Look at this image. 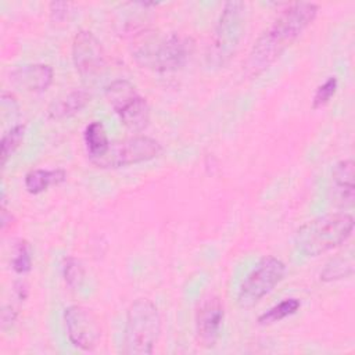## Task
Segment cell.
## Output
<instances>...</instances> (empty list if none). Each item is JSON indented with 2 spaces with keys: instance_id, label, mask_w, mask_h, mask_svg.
I'll use <instances>...</instances> for the list:
<instances>
[{
  "instance_id": "obj_1",
  "label": "cell",
  "mask_w": 355,
  "mask_h": 355,
  "mask_svg": "<svg viewBox=\"0 0 355 355\" xmlns=\"http://www.w3.org/2000/svg\"><path fill=\"white\" fill-rule=\"evenodd\" d=\"M318 11L315 3H293L283 8L254 42L244 62V73L257 78L265 72L315 21Z\"/></svg>"
},
{
  "instance_id": "obj_2",
  "label": "cell",
  "mask_w": 355,
  "mask_h": 355,
  "mask_svg": "<svg viewBox=\"0 0 355 355\" xmlns=\"http://www.w3.org/2000/svg\"><path fill=\"white\" fill-rule=\"evenodd\" d=\"M194 49V42L189 36L168 33L158 36L144 32L133 46V58L143 68L154 72H175L186 65Z\"/></svg>"
},
{
  "instance_id": "obj_3",
  "label": "cell",
  "mask_w": 355,
  "mask_h": 355,
  "mask_svg": "<svg viewBox=\"0 0 355 355\" xmlns=\"http://www.w3.org/2000/svg\"><path fill=\"white\" fill-rule=\"evenodd\" d=\"M354 232V218L348 212H330L308 220L295 233L298 252L315 258L343 245Z\"/></svg>"
},
{
  "instance_id": "obj_4",
  "label": "cell",
  "mask_w": 355,
  "mask_h": 355,
  "mask_svg": "<svg viewBox=\"0 0 355 355\" xmlns=\"http://www.w3.org/2000/svg\"><path fill=\"white\" fill-rule=\"evenodd\" d=\"M162 319L158 306L148 298L135 300L125 318L122 354L150 355L159 338Z\"/></svg>"
},
{
  "instance_id": "obj_5",
  "label": "cell",
  "mask_w": 355,
  "mask_h": 355,
  "mask_svg": "<svg viewBox=\"0 0 355 355\" xmlns=\"http://www.w3.org/2000/svg\"><path fill=\"white\" fill-rule=\"evenodd\" d=\"M247 21V4L227 1L219 14L207 50V64L212 68H223L234 57L243 39Z\"/></svg>"
},
{
  "instance_id": "obj_6",
  "label": "cell",
  "mask_w": 355,
  "mask_h": 355,
  "mask_svg": "<svg viewBox=\"0 0 355 355\" xmlns=\"http://www.w3.org/2000/svg\"><path fill=\"white\" fill-rule=\"evenodd\" d=\"M161 151L162 146L158 140L148 136H133L110 141L107 150L101 155L92 158L90 162L101 169H118L154 159Z\"/></svg>"
},
{
  "instance_id": "obj_7",
  "label": "cell",
  "mask_w": 355,
  "mask_h": 355,
  "mask_svg": "<svg viewBox=\"0 0 355 355\" xmlns=\"http://www.w3.org/2000/svg\"><path fill=\"white\" fill-rule=\"evenodd\" d=\"M105 98L129 130L141 132L148 126L150 105L129 80H112L105 87Z\"/></svg>"
},
{
  "instance_id": "obj_8",
  "label": "cell",
  "mask_w": 355,
  "mask_h": 355,
  "mask_svg": "<svg viewBox=\"0 0 355 355\" xmlns=\"http://www.w3.org/2000/svg\"><path fill=\"white\" fill-rule=\"evenodd\" d=\"M286 265L282 259L266 255L241 282L237 302L241 308H251L269 294L286 276Z\"/></svg>"
},
{
  "instance_id": "obj_9",
  "label": "cell",
  "mask_w": 355,
  "mask_h": 355,
  "mask_svg": "<svg viewBox=\"0 0 355 355\" xmlns=\"http://www.w3.org/2000/svg\"><path fill=\"white\" fill-rule=\"evenodd\" d=\"M62 320L69 343L80 351H94L101 338V327L90 309L69 305L64 309Z\"/></svg>"
},
{
  "instance_id": "obj_10",
  "label": "cell",
  "mask_w": 355,
  "mask_h": 355,
  "mask_svg": "<svg viewBox=\"0 0 355 355\" xmlns=\"http://www.w3.org/2000/svg\"><path fill=\"white\" fill-rule=\"evenodd\" d=\"M72 62L82 78L94 79L107 68V54L101 42L89 31H79L72 40Z\"/></svg>"
},
{
  "instance_id": "obj_11",
  "label": "cell",
  "mask_w": 355,
  "mask_h": 355,
  "mask_svg": "<svg viewBox=\"0 0 355 355\" xmlns=\"http://www.w3.org/2000/svg\"><path fill=\"white\" fill-rule=\"evenodd\" d=\"M223 319L225 308L218 297L208 295L201 300L196 311V333L202 347H215L220 336Z\"/></svg>"
},
{
  "instance_id": "obj_12",
  "label": "cell",
  "mask_w": 355,
  "mask_h": 355,
  "mask_svg": "<svg viewBox=\"0 0 355 355\" xmlns=\"http://www.w3.org/2000/svg\"><path fill=\"white\" fill-rule=\"evenodd\" d=\"M54 71L47 64H25L10 72L11 83L29 93L46 92L53 83Z\"/></svg>"
},
{
  "instance_id": "obj_13",
  "label": "cell",
  "mask_w": 355,
  "mask_h": 355,
  "mask_svg": "<svg viewBox=\"0 0 355 355\" xmlns=\"http://www.w3.org/2000/svg\"><path fill=\"white\" fill-rule=\"evenodd\" d=\"M331 197L341 207L352 205L355 198L354 161L343 159L331 171Z\"/></svg>"
},
{
  "instance_id": "obj_14",
  "label": "cell",
  "mask_w": 355,
  "mask_h": 355,
  "mask_svg": "<svg viewBox=\"0 0 355 355\" xmlns=\"http://www.w3.org/2000/svg\"><path fill=\"white\" fill-rule=\"evenodd\" d=\"M90 101V93L83 89H75L54 100L47 108V116L61 121L80 112Z\"/></svg>"
},
{
  "instance_id": "obj_15",
  "label": "cell",
  "mask_w": 355,
  "mask_h": 355,
  "mask_svg": "<svg viewBox=\"0 0 355 355\" xmlns=\"http://www.w3.org/2000/svg\"><path fill=\"white\" fill-rule=\"evenodd\" d=\"M67 180V172L64 169H32L25 175L24 184L28 193L40 194L50 186L61 184Z\"/></svg>"
},
{
  "instance_id": "obj_16",
  "label": "cell",
  "mask_w": 355,
  "mask_h": 355,
  "mask_svg": "<svg viewBox=\"0 0 355 355\" xmlns=\"http://www.w3.org/2000/svg\"><path fill=\"white\" fill-rule=\"evenodd\" d=\"M83 141L87 150L89 159L101 155L110 146V140L104 125L100 121L90 122L83 130Z\"/></svg>"
},
{
  "instance_id": "obj_17",
  "label": "cell",
  "mask_w": 355,
  "mask_h": 355,
  "mask_svg": "<svg viewBox=\"0 0 355 355\" xmlns=\"http://www.w3.org/2000/svg\"><path fill=\"white\" fill-rule=\"evenodd\" d=\"M354 273V255L349 251L348 254H338L331 258L324 268L322 269L319 277L322 282H336L345 279Z\"/></svg>"
},
{
  "instance_id": "obj_18",
  "label": "cell",
  "mask_w": 355,
  "mask_h": 355,
  "mask_svg": "<svg viewBox=\"0 0 355 355\" xmlns=\"http://www.w3.org/2000/svg\"><path fill=\"white\" fill-rule=\"evenodd\" d=\"M301 308V302L298 298H286L280 301L279 304L270 306L268 311L261 313L258 316V323L259 324H272L276 322H280L291 315H294L298 309Z\"/></svg>"
},
{
  "instance_id": "obj_19",
  "label": "cell",
  "mask_w": 355,
  "mask_h": 355,
  "mask_svg": "<svg viewBox=\"0 0 355 355\" xmlns=\"http://www.w3.org/2000/svg\"><path fill=\"white\" fill-rule=\"evenodd\" d=\"M25 136V125L18 123L10 128L6 133H3L0 140V161L1 166H4L8 158L14 154V151L19 147Z\"/></svg>"
},
{
  "instance_id": "obj_20",
  "label": "cell",
  "mask_w": 355,
  "mask_h": 355,
  "mask_svg": "<svg viewBox=\"0 0 355 355\" xmlns=\"http://www.w3.org/2000/svg\"><path fill=\"white\" fill-rule=\"evenodd\" d=\"M61 273L64 282L73 290L79 288L85 280V268L75 257H65L61 263Z\"/></svg>"
},
{
  "instance_id": "obj_21",
  "label": "cell",
  "mask_w": 355,
  "mask_h": 355,
  "mask_svg": "<svg viewBox=\"0 0 355 355\" xmlns=\"http://www.w3.org/2000/svg\"><path fill=\"white\" fill-rule=\"evenodd\" d=\"M11 268L18 275H25L32 269V257L28 241L19 240L15 244L14 254L11 258Z\"/></svg>"
},
{
  "instance_id": "obj_22",
  "label": "cell",
  "mask_w": 355,
  "mask_h": 355,
  "mask_svg": "<svg viewBox=\"0 0 355 355\" xmlns=\"http://www.w3.org/2000/svg\"><path fill=\"white\" fill-rule=\"evenodd\" d=\"M337 87H338V79L336 76H329L322 85L318 86L312 98V107L316 110L329 104L331 97L336 94Z\"/></svg>"
},
{
  "instance_id": "obj_23",
  "label": "cell",
  "mask_w": 355,
  "mask_h": 355,
  "mask_svg": "<svg viewBox=\"0 0 355 355\" xmlns=\"http://www.w3.org/2000/svg\"><path fill=\"white\" fill-rule=\"evenodd\" d=\"M69 7H71V4L65 3V1H53V3H50L49 11H50L51 21L53 22H62L68 17Z\"/></svg>"
},
{
  "instance_id": "obj_24",
  "label": "cell",
  "mask_w": 355,
  "mask_h": 355,
  "mask_svg": "<svg viewBox=\"0 0 355 355\" xmlns=\"http://www.w3.org/2000/svg\"><path fill=\"white\" fill-rule=\"evenodd\" d=\"M18 318V309L12 305V304H7L3 305L1 308V316H0V322H1V329L6 330L8 327H11L14 324V322Z\"/></svg>"
},
{
  "instance_id": "obj_25",
  "label": "cell",
  "mask_w": 355,
  "mask_h": 355,
  "mask_svg": "<svg viewBox=\"0 0 355 355\" xmlns=\"http://www.w3.org/2000/svg\"><path fill=\"white\" fill-rule=\"evenodd\" d=\"M0 222H1L0 225H1V229H3V230H6L7 225H11V223H12V215H11V212L7 211L4 202H1V216H0Z\"/></svg>"
}]
</instances>
